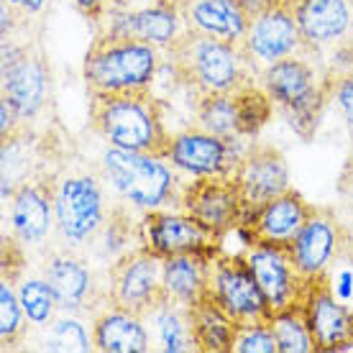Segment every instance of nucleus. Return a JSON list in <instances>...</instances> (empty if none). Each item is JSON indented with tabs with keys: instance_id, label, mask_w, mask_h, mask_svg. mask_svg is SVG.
I'll use <instances>...</instances> for the list:
<instances>
[{
	"instance_id": "1",
	"label": "nucleus",
	"mask_w": 353,
	"mask_h": 353,
	"mask_svg": "<svg viewBox=\"0 0 353 353\" xmlns=\"http://www.w3.org/2000/svg\"><path fill=\"white\" fill-rule=\"evenodd\" d=\"M164 62L182 88L194 97L205 92H230L259 80L256 64L243 49V41L182 28L174 44L164 52Z\"/></svg>"
},
{
	"instance_id": "2",
	"label": "nucleus",
	"mask_w": 353,
	"mask_h": 353,
	"mask_svg": "<svg viewBox=\"0 0 353 353\" xmlns=\"http://www.w3.org/2000/svg\"><path fill=\"white\" fill-rule=\"evenodd\" d=\"M167 105L151 92V88L90 95V128L105 139L108 146L125 151H141L167 159L172 133L164 123Z\"/></svg>"
},
{
	"instance_id": "3",
	"label": "nucleus",
	"mask_w": 353,
	"mask_h": 353,
	"mask_svg": "<svg viewBox=\"0 0 353 353\" xmlns=\"http://www.w3.org/2000/svg\"><path fill=\"white\" fill-rule=\"evenodd\" d=\"M323 57L294 54L259 72V82L272 95L300 139L310 141L318 131L320 115L330 103V72Z\"/></svg>"
},
{
	"instance_id": "4",
	"label": "nucleus",
	"mask_w": 353,
	"mask_h": 353,
	"mask_svg": "<svg viewBox=\"0 0 353 353\" xmlns=\"http://www.w3.org/2000/svg\"><path fill=\"white\" fill-rule=\"evenodd\" d=\"M97 167L118 200L136 210H179L182 190L187 185L182 179L185 172L164 157L108 146Z\"/></svg>"
},
{
	"instance_id": "5",
	"label": "nucleus",
	"mask_w": 353,
	"mask_h": 353,
	"mask_svg": "<svg viewBox=\"0 0 353 353\" xmlns=\"http://www.w3.org/2000/svg\"><path fill=\"white\" fill-rule=\"evenodd\" d=\"M161 64L164 52L159 46L133 36L95 31L82 62V80L88 95L141 90L154 85Z\"/></svg>"
},
{
	"instance_id": "6",
	"label": "nucleus",
	"mask_w": 353,
	"mask_h": 353,
	"mask_svg": "<svg viewBox=\"0 0 353 353\" xmlns=\"http://www.w3.org/2000/svg\"><path fill=\"white\" fill-rule=\"evenodd\" d=\"M72 154L57 174V230L70 248L85 246L105 225L113 205L105 203L100 167H77Z\"/></svg>"
},
{
	"instance_id": "7",
	"label": "nucleus",
	"mask_w": 353,
	"mask_h": 353,
	"mask_svg": "<svg viewBox=\"0 0 353 353\" xmlns=\"http://www.w3.org/2000/svg\"><path fill=\"white\" fill-rule=\"evenodd\" d=\"M0 74V97H6L16 108L23 123L34 125V121L52 110V67L36 39H3Z\"/></svg>"
},
{
	"instance_id": "8",
	"label": "nucleus",
	"mask_w": 353,
	"mask_h": 353,
	"mask_svg": "<svg viewBox=\"0 0 353 353\" xmlns=\"http://www.w3.org/2000/svg\"><path fill=\"white\" fill-rule=\"evenodd\" d=\"M208 294L228 312L236 325L269 323L274 318L243 254H228L221 248L212 256Z\"/></svg>"
},
{
	"instance_id": "9",
	"label": "nucleus",
	"mask_w": 353,
	"mask_h": 353,
	"mask_svg": "<svg viewBox=\"0 0 353 353\" xmlns=\"http://www.w3.org/2000/svg\"><path fill=\"white\" fill-rule=\"evenodd\" d=\"M41 276L52 284L59 307L72 315H95L110 305L108 294V272H97L77 256L72 248H59L44 256Z\"/></svg>"
},
{
	"instance_id": "10",
	"label": "nucleus",
	"mask_w": 353,
	"mask_h": 353,
	"mask_svg": "<svg viewBox=\"0 0 353 353\" xmlns=\"http://www.w3.org/2000/svg\"><path fill=\"white\" fill-rule=\"evenodd\" d=\"M108 272V294L110 305L123 307L146 318L151 310L159 307L167 300L164 290V259L154 256L143 246L133 248L113 264L105 266Z\"/></svg>"
},
{
	"instance_id": "11",
	"label": "nucleus",
	"mask_w": 353,
	"mask_h": 353,
	"mask_svg": "<svg viewBox=\"0 0 353 353\" xmlns=\"http://www.w3.org/2000/svg\"><path fill=\"white\" fill-rule=\"evenodd\" d=\"M243 256L264 292L272 315L302 310L312 279L297 266L290 243H248Z\"/></svg>"
},
{
	"instance_id": "12",
	"label": "nucleus",
	"mask_w": 353,
	"mask_h": 353,
	"mask_svg": "<svg viewBox=\"0 0 353 353\" xmlns=\"http://www.w3.org/2000/svg\"><path fill=\"white\" fill-rule=\"evenodd\" d=\"M179 210L192 215L197 223L225 241L228 233L239 230L248 215L246 200L233 174L192 176L182 190Z\"/></svg>"
},
{
	"instance_id": "13",
	"label": "nucleus",
	"mask_w": 353,
	"mask_h": 353,
	"mask_svg": "<svg viewBox=\"0 0 353 353\" xmlns=\"http://www.w3.org/2000/svg\"><path fill=\"white\" fill-rule=\"evenodd\" d=\"M141 246L159 259L221 251L223 239L182 210H146L141 215Z\"/></svg>"
},
{
	"instance_id": "14",
	"label": "nucleus",
	"mask_w": 353,
	"mask_h": 353,
	"mask_svg": "<svg viewBox=\"0 0 353 353\" xmlns=\"http://www.w3.org/2000/svg\"><path fill=\"white\" fill-rule=\"evenodd\" d=\"M243 49L251 57V62L256 64L261 72L269 64L294 57V54H310V57H323L307 44V39L302 34L294 8L290 3H279L272 10H266L261 16L248 21V31L243 36Z\"/></svg>"
},
{
	"instance_id": "15",
	"label": "nucleus",
	"mask_w": 353,
	"mask_h": 353,
	"mask_svg": "<svg viewBox=\"0 0 353 353\" xmlns=\"http://www.w3.org/2000/svg\"><path fill=\"white\" fill-rule=\"evenodd\" d=\"M185 18L182 8L172 0H139L125 8H108L105 16L95 23V31L133 36L167 52L174 39L182 34Z\"/></svg>"
},
{
	"instance_id": "16",
	"label": "nucleus",
	"mask_w": 353,
	"mask_h": 353,
	"mask_svg": "<svg viewBox=\"0 0 353 353\" xmlns=\"http://www.w3.org/2000/svg\"><path fill=\"white\" fill-rule=\"evenodd\" d=\"M243 149L246 146H241V139H223L200 125H192L172 133L167 159L190 176L233 174Z\"/></svg>"
},
{
	"instance_id": "17",
	"label": "nucleus",
	"mask_w": 353,
	"mask_h": 353,
	"mask_svg": "<svg viewBox=\"0 0 353 353\" xmlns=\"http://www.w3.org/2000/svg\"><path fill=\"white\" fill-rule=\"evenodd\" d=\"M10 236L21 246L44 243L52 225H57V174L36 176L18 187L8 203Z\"/></svg>"
},
{
	"instance_id": "18",
	"label": "nucleus",
	"mask_w": 353,
	"mask_h": 353,
	"mask_svg": "<svg viewBox=\"0 0 353 353\" xmlns=\"http://www.w3.org/2000/svg\"><path fill=\"white\" fill-rule=\"evenodd\" d=\"M233 179L239 182L241 194L251 212L256 210L259 205L269 203L272 197L290 190V167L276 146L264 141H251L233 169Z\"/></svg>"
},
{
	"instance_id": "19",
	"label": "nucleus",
	"mask_w": 353,
	"mask_h": 353,
	"mask_svg": "<svg viewBox=\"0 0 353 353\" xmlns=\"http://www.w3.org/2000/svg\"><path fill=\"white\" fill-rule=\"evenodd\" d=\"M353 230L341 221L336 208L330 205H315L300 233L290 241L292 256L297 261L305 276H318L327 269L338 254V248L343 246V241L351 236Z\"/></svg>"
},
{
	"instance_id": "20",
	"label": "nucleus",
	"mask_w": 353,
	"mask_h": 353,
	"mask_svg": "<svg viewBox=\"0 0 353 353\" xmlns=\"http://www.w3.org/2000/svg\"><path fill=\"white\" fill-rule=\"evenodd\" d=\"M312 208L315 205L307 203L297 190L290 187L287 192L276 194L269 203L248 212L239 233H243L246 246L248 243H290L310 218Z\"/></svg>"
},
{
	"instance_id": "21",
	"label": "nucleus",
	"mask_w": 353,
	"mask_h": 353,
	"mask_svg": "<svg viewBox=\"0 0 353 353\" xmlns=\"http://www.w3.org/2000/svg\"><path fill=\"white\" fill-rule=\"evenodd\" d=\"M302 312L315 341V351L353 348V312L333 297L325 274L312 276Z\"/></svg>"
},
{
	"instance_id": "22",
	"label": "nucleus",
	"mask_w": 353,
	"mask_h": 353,
	"mask_svg": "<svg viewBox=\"0 0 353 353\" xmlns=\"http://www.w3.org/2000/svg\"><path fill=\"white\" fill-rule=\"evenodd\" d=\"M294 16L307 44L320 54L353 34V0H297Z\"/></svg>"
},
{
	"instance_id": "23",
	"label": "nucleus",
	"mask_w": 353,
	"mask_h": 353,
	"mask_svg": "<svg viewBox=\"0 0 353 353\" xmlns=\"http://www.w3.org/2000/svg\"><path fill=\"white\" fill-rule=\"evenodd\" d=\"M92 343L95 351L103 353H143L151 351V336L146 320L136 312H128L115 305L92 315Z\"/></svg>"
},
{
	"instance_id": "24",
	"label": "nucleus",
	"mask_w": 353,
	"mask_h": 353,
	"mask_svg": "<svg viewBox=\"0 0 353 353\" xmlns=\"http://www.w3.org/2000/svg\"><path fill=\"white\" fill-rule=\"evenodd\" d=\"M182 18L187 28L230 41H243L248 31V18L236 0H187Z\"/></svg>"
},
{
	"instance_id": "25",
	"label": "nucleus",
	"mask_w": 353,
	"mask_h": 353,
	"mask_svg": "<svg viewBox=\"0 0 353 353\" xmlns=\"http://www.w3.org/2000/svg\"><path fill=\"white\" fill-rule=\"evenodd\" d=\"M212 254H179L164 259V290L167 297L182 305H194L208 294Z\"/></svg>"
},
{
	"instance_id": "26",
	"label": "nucleus",
	"mask_w": 353,
	"mask_h": 353,
	"mask_svg": "<svg viewBox=\"0 0 353 353\" xmlns=\"http://www.w3.org/2000/svg\"><path fill=\"white\" fill-rule=\"evenodd\" d=\"M143 320H146V327H149V336H151V351H167V353L197 351L187 305L167 297L159 307L151 310Z\"/></svg>"
},
{
	"instance_id": "27",
	"label": "nucleus",
	"mask_w": 353,
	"mask_h": 353,
	"mask_svg": "<svg viewBox=\"0 0 353 353\" xmlns=\"http://www.w3.org/2000/svg\"><path fill=\"white\" fill-rule=\"evenodd\" d=\"M187 310H190V325H192L197 351L230 353L239 325L233 323L228 312L212 300L210 294H205L203 300L194 305H187Z\"/></svg>"
},
{
	"instance_id": "28",
	"label": "nucleus",
	"mask_w": 353,
	"mask_h": 353,
	"mask_svg": "<svg viewBox=\"0 0 353 353\" xmlns=\"http://www.w3.org/2000/svg\"><path fill=\"white\" fill-rule=\"evenodd\" d=\"M131 241L141 243V218L133 221L131 218V205L128 203H115L110 215H108L105 225L97 230V236L90 241V246L95 251V256L103 261V264H113L115 259H121L123 254L133 251Z\"/></svg>"
},
{
	"instance_id": "29",
	"label": "nucleus",
	"mask_w": 353,
	"mask_h": 353,
	"mask_svg": "<svg viewBox=\"0 0 353 353\" xmlns=\"http://www.w3.org/2000/svg\"><path fill=\"white\" fill-rule=\"evenodd\" d=\"M197 125L223 139H243L239 131V108L236 92H205L194 97Z\"/></svg>"
},
{
	"instance_id": "30",
	"label": "nucleus",
	"mask_w": 353,
	"mask_h": 353,
	"mask_svg": "<svg viewBox=\"0 0 353 353\" xmlns=\"http://www.w3.org/2000/svg\"><path fill=\"white\" fill-rule=\"evenodd\" d=\"M18 300H21V307L26 312V320L34 327H46L57 318L59 312V300L54 294L52 284L46 282L44 276H31V279H21L18 276Z\"/></svg>"
},
{
	"instance_id": "31",
	"label": "nucleus",
	"mask_w": 353,
	"mask_h": 353,
	"mask_svg": "<svg viewBox=\"0 0 353 353\" xmlns=\"http://www.w3.org/2000/svg\"><path fill=\"white\" fill-rule=\"evenodd\" d=\"M236 92V108H239V131L246 139H254L274 113V100L264 90L261 82H248Z\"/></svg>"
},
{
	"instance_id": "32",
	"label": "nucleus",
	"mask_w": 353,
	"mask_h": 353,
	"mask_svg": "<svg viewBox=\"0 0 353 353\" xmlns=\"http://www.w3.org/2000/svg\"><path fill=\"white\" fill-rule=\"evenodd\" d=\"M26 312L21 307L16 279H0V345L3 351H13L26 336Z\"/></svg>"
},
{
	"instance_id": "33",
	"label": "nucleus",
	"mask_w": 353,
	"mask_h": 353,
	"mask_svg": "<svg viewBox=\"0 0 353 353\" xmlns=\"http://www.w3.org/2000/svg\"><path fill=\"white\" fill-rule=\"evenodd\" d=\"M41 348H49V351H82V353L95 351L92 330L88 333V327L77 320V315L67 312L64 318H54L46 325V338Z\"/></svg>"
},
{
	"instance_id": "34",
	"label": "nucleus",
	"mask_w": 353,
	"mask_h": 353,
	"mask_svg": "<svg viewBox=\"0 0 353 353\" xmlns=\"http://www.w3.org/2000/svg\"><path fill=\"white\" fill-rule=\"evenodd\" d=\"M274 336L279 341V353H315V341L302 310H290L272 318Z\"/></svg>"
},
{
	"instance_id": "35",
	"label": "nucleus",
	"mask_w": 353,
	"mask_h": 353,
	"mask_svg": "<svg viewBox=\"0 0 353 353\" xmlns=\"http://www.w3.org/2000/svg\"><path fill=\"white\" fill-rule=\"evenodd\" d=\"M323 274H325L333 297L353 312V233L343 241V246L338 248V254Z\"/></svg>"
},
{
	"instance_id": "36",
	"label": "nucleus",
	"mask_w": 353,
	"mask_h": 353,
	"mask_svg": "<svg viewBox=\"0 0 353 353\" xmlns=\"http://www.w3.org/2000/svg\"><path fill=\"white\" fill-rule=\"evenodd\" d=\"M230 353H279V341L274 336L272 320L254 323V325H239Z\"/></svg>"
},
{
	"instance_id": "37",
	"label": "nucleus",
	"mask_w": 353,
	"mask_h": 353,
	"mask_svg": "<svg viewBox=\"0 0 353 353\" xmlns=\"http://www.w3.org/2000/svg\"><path fill=\"white\" fill-rule=\"evenodd\" d=\"M330 103H336L353 131V72H330Z\"/></svg>"
},
{
	"instance_id": "38",
	"label": "nucleus",
	"mask_w": 353,
	"mask_h": 353,
	"mask_svg": "<svg viewBox=\"0 0 353 353\" xmlns=\"http://www.w3.org/2000/svg\"><path fill=\"white\" fill-rule=\"evenodd\" d=\"M3 3H8L28 28H31L34 18H41L46 10L52 8V0H3Z\"/></svg>"
},
{
	"instance_id": "39",
	"label": "nucleus",
	"mask_w": 353,
	"mask_h": 353,
	"mask_svg": "<svg viewBox=\"0 0 353 353\" xmlns=\"http://www.w3.org/2000/svg\"><path fill=\"white\" fill-rule=\"evenodd\" d=\"M330 72H353V34L345 39L343 44H338L333 49V57L327 62Z\"/></svg>"
},
{
	"instance_id": "40",
	"label": "nucleus",
	"mask_w": 353,
	"mask_h": 353,
	"mask_svg": "<svg viewBox=\"0 0 353 353\" xmlns=\"http://www.w3.org/2000/svg\"><path fill=\"white\" fill-rule=\"evenodd\" d=\"M338 194H341L343 208L348 210V215H351V221H353V154L348 157L343 172H341V179H338Z\"/></svg>"
},
{
	"instance_id": "41",
	"label": "nucleus",
	"mask_w": 353,
	"mask_h": 353,
	"mask_svg": "<svg viewBox=\"0 0 353 353\" xmlns=\"http://www.w3.org/2000/svg\"><path fill=\"white\" fill-rule=\"evenodd\" d=\"M74 8L82 18H88L92 23H97L100 18L105 16L108 10V0H74Z\"/></svg>"
},
{
	"instance_id": "42",
	"label": "nucleus",
	"mask_w": 353,
	"mask_h": 353,
	"mask_svg": "<svg viewBox=\"0 0 353 353\" xmlns=\"http://www.w3.org/2000/svg\"><path fill=\"white\" fill-rule=\"evenodd\" d=\"M241 6V10L246 13V18L251 21V18L261 16V13H266V10H272L274 6H279L282 0H236Z\"/></svg>"
},
{
	"instance_id": "43",
	"label": "nucleus",
	"mask_w": 353,
	"mask_h": 353,
	"mask_svg": "<svg viewBox=\"0 0 353 353\" xmlns=\"http://www.w3.org/2000/svg\"><path fill=\"white\" fill-rule=\"evenodd\" d=\"M133 3H139V0H108V8H125Z\"/></svg>"
},
{
	"instance_id": "44",
	"label": "nucleus",
	"mask_w": 353,
	"mask_h": 353,
	"mask_svg": "<svg viewBox=\"0 0 353 353\" xmlns=\"http://www.w3.org/2000/svg\"><path fill=\"white\" fill-rule=\"evenodd\" d=\"M172 3H174V6H179V8H182V6H185L187 0H172Z\"/></svg>"
},
{
	"instance_id": "45",
	"label": "nucleus",
	"mask_w": 353,
	"mask_h": 353,
	"mask_svg": "<svg viewBox=\"0 0 353 353\" xmlns=\"http://www.w3.org/2000/svg\"><path fill=\"white\" fill-rule=\"evenodd\" d=\"M282 3H290L292 8H294V3H297V0H282Z\"/></svg>"
}]
</instances>
